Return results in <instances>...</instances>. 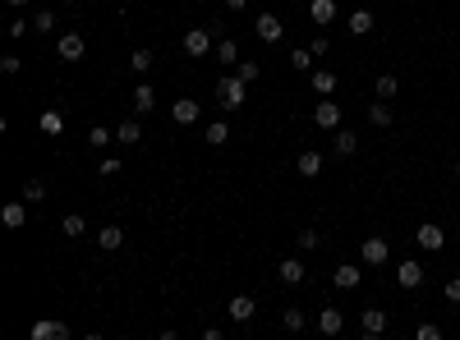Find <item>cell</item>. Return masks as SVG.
Here are the masks:
<instances>
[{
    "label": "cell",
    "mask_w": 460,
    "mask_h": 340,
    "mask_svg": "<svg viewBox=\"0 0 460 340\" xmlns=\"http://www.w3.org/2000/svg\"><path fill=\"white\" fill-rule=\"evenodd\" d=\"M244 97H249V83H240V79H235V74H230V79H221V83H217V102L226 106V111H240V106H244Z\"/></svg>",
    "instance_id": "6da1fadb"
},
{
    "label": "cell",
    "mask_w": 460,
    "mask_h": 340,
    "mask_svg": "<svg viewBox=\"0 0 460 340\" xmlns=\"http://www.w3.org/2000/svg\"><path fill=\"white\" fill-rule=\"evenodd\" d=\"M83 51H87L83 33H60V37H55V55H60L65 65H78V60H83Z\"/></svg>",
    "instance_id": "7a4b0ae2"
},
{
    "label": "cell",
    "mask_w": 460,
    "mask_h": 340,
    "mask_svg": "<svg viewBox=\"0 0 460 340\" xmlns=\"http://www.w3.org/2000/svg\"><path fill=\"white\" fill-rule=\"evenodd\" d=\"M359 258H364V267H383V262L391 258V244L383 235H368L364 244H359Z\"/></svg>",
    "instance_id": "3957f363"
},
{
    "label": "cell",
    "mask_w": 460,
    "mask_h": 340,
    "mask_svg": "<svg viewBox=\"0 0 460 340\" xmlns=\"http://www.w3.org/2000/svg\"><path fill=\"white\" fill-rule=\"evenodd\" d=\"M28 340H70V327H65L60 317H37Z\"/></svg>",
    "instance_id": "277c9868"
},
{
    "label": "cell",
    "mask_w": 460,
    "mask_h": 340,
    "mask_svg": "<svg viewBox=\"0 0 460 340\" xmlns=\"http://www.w3.org/2000/svg\"><path fill=\"white\" fill-rule=\"evenodd\" d=\"M313 124H318V129H331V133H336V129H341V106L331 102V97H322V102L313 106Z\"/></svg>",
    "instance_id": "5b68a950"
},
{
    "label": "cell",
    "mask_w": 460,
    "mask_h": 340,
    "mask_svg": "<svg viewBox=\"0 0 460 340\" xmlns=\"http://www.w3.org/2000/svg\"><path fill=\"white\" fill-rule=\"evenodd\" d=\"M184 55H193V60L212 55V33L208 28H189V33H184Z\"/></svg>",
    "instance_id": "8992f818"
},
{
    "label": "cell",
    "mask_w": 460,
    "mask_h": 340,
    "mask_svg": "<svg viewBox=\"0 0 460 340\" xmlns=\"http://www.w3.org/2000/svg\"><path fill=\"white\" fill-rule=\"evenodd\" d=\"M414 244L424 248V253H437V248L446 244V230H442V226H433V221H424V226L414 230Z\"/></svg>",
    "instance_id": "52a82bcc"
},
{
    "label": "cell",
    "mask_w": 460,
    "mask_h": 340,
    "mask_svg": "<svg viewBox=\"0 0 460 340\" xmlns=\"http://www.w3.org/2000/svg\"><path fill=\"white\" fill-rule=\"evenodd\" d=\"M198 115H203V106L193 102V97H175V106H171V120L175 124H184V129H189V124H198Z\"/></svg>",
    "instance_id": "ba28073f"
},
{
    "label": "cell",
    "mask_w": 460,
    "mask_h": 340,
    "mask_svg": "<svg viewBox=\"0 0 460 340\" xmlns=\"http://www.w3.org/2000/svg\"><path fill=\"white\" fill-rule=\"evenodd\" d=\"M396 285H400V290H419V285H424V262L405 258V262L396 267Z\"/></svg>",
    "instance_id": "9c48e42d"
},
{
    "label": "cell",
    "mask_w": 460,
    "mask_h": 340,
    "mask_svg": "<svg viewBox=\"0 0 460 340\" xmlns=\"http://www.w3.org/2000/svg\"><path fill=\"white\" fill-rule=\"evenodd\" d=\"M253 33H258L262 42H281V37H286V23H281L277 14H258L253 18Z\"/></svg>",
    "instance_id": "30bf717a"
},
{
    "label": "cell",
    "mask_w": 460,
    "mask_h": 340,
    "mask_svg": "<svg viewBox=\"0 0 460 340\" xmlns=\"http://www.w3.org/2000/svg\"><path fill=\"white\" fill-rule=\"evenodd\" d=\"M318 331H322V336H341V331H346V313L327 304V308L318 313Z\"/></svg>",
    "instance_id": "8fae6325"
},
{
    "label": "cell",
    "mask_w": 460,
    "mask_h": 340,
    "mask_svg": "<svg viewBox=\"0 0 460 340\" xmlns=\"http://www.w3.org/2000/svg\"><path fill=\"white\" fill-rule=\"evenodd\" d=\"M309 18L327 33V23H336V0H309Z\"/></svg>",
    "instance_id": "7c38bea8"
},
{
    "label": "cell",
    "mask_w": 460,
    "mask_h": 340,
    "mask_svg": "<svg viewBox=\"0 0 460 340\" xmlns=\"http://www.w3.org/2000/svg\"><path fill=\"white\" fill-rule=\"evenodd\" d=\"M346 28H350V33H355V37H368V33H373V28H378L373 9H355V14L346 18Z\"/></svg>",
    "instance_id": "4fadbf2b"
},
{
    "label": "cell",
    "mask_w": 460,
    "mask_h": 340,
    "mask_svg": "<svg viewBox=\"0 0 460 340\" xmlns=\"http://www.w3.org/2000/svg\"><path fill=\"white\" fill-rule=\"evenodd\" d=\"M0 221H5L9 230H23L28 226V202H5V207H0Z\"/></svg>",
    "instance_id": "5bb4252c"
},
{
    "label": "cell",
    "mask_w": 460,
    "mask_h": 340,
    "mask_svg": "<svg viewBox=\"0 0 460 340\" xmlns=\"http://www.w3.org/2000/svg\"><path fill=\"white\" fill-rule=\"evenodd\" d=\"M295 170L304 175V180H318V175H322V152L304 148V152H299V161H295Z\"/></svg>",
    "instance_id": "9a60e30c"
},
{
    "label": "cell",
    "mask_w": 460,
    "mask_h": 340,
    "mask_svg": "<svg viewBox=\"0 0 460 340\" xmlns=\"http://www.w3.org/2000/svg\"><path fill=\"white\" fill-rule=\"evenodd\" d=\"M359 327H364V331H373V336H383L387 327H391V317L383 313V308H364V313H359Z\"/></svg>",
    "instance_id": "2e32d148"
},
{
    "label": "cell",
    "mask_w": 460,
    "mask_h": 340,
    "mask_svg": "<svg viewBox=\"0 0 460 340\" xmlns=\"http://www.w3.org/2000/svg\"><path fill=\"white\" fill-rule=\"evenodd\" d=\"M309 83H313V92H318V97H331V92L341 87V79H336L331 70H313V74H309Z\"/></svg>",
    "instance_id": "e0dca14e"
},
{
    "label": "cell",
    "mask_w": 460,
    "mask_h": 340,
    "mask_svg": "<svg viewBox=\"0 0 460 340\" xmlns=\"http://www.w3.org/2000/svg\"><path fill=\"white\" fill-rule=\"evenodd\" d=\"M277 276L286 280V285H304V262H299V258H281Z\"/></svg>",
    "instance_id": "ac0fdd59"
},
{
    "label": "cell",
    "mask_w": 460,
    "mask_h": 340,
    "mask_svg": "<svg viewBox=\"0 0 460 340\" xmlns=\"http://www.w3.org/2000/svg\"><path fill=\"white\" fill-rule=\"evenodd\" d=\"M230 317L235 322H253V317H258V304H253L249 295H235L230 299Z\"/></svg>",
    "instance_id": "d6986e66"
},
{
    "label": "cell",
    "mask_w": 460,
    "mask_h": 340,
    "mask_svg": "<svg viewBox=\"0 0 460 340\" xmlns=\"http://www.w3.org/2000/svg\"><path fill=\"white\" fill-rule=\"evenodd\" d=\"M331 148H336V157H355V152H359V133L355 129H336Z\"/></svg>",
    "instance_id": "ffe728a7"
},
{
    "label": "cell",
    "mask_w": 460,
    "mask_h": 340,
    "mask_svg": "<svg viewBox=\"0 0 460 340\" xmlns=\"http://www.w3.org/2000/svg\"><path fill=\"white\" fill-rule=\"evenodd\" d=\"M115 143H124V148H139V143H143V124H139V120H124L120 129H115Z\"/></svg>",
    "instance_id": "44dd1931"
},
{
    "label": "cell",
    "mask_w": 460,
    "mask_h": 340,
    "mask_svg": "<svg viewBox=\"0 0 460 340\" xmlns=\"http://www.w3.org/2000/svg\"><path fill=\"white\" fill-rule=\"evenodd\" d=\"M331 285H336V290H355L359 285V267H355V262H341L336 276H331Z\"/></svg>",
    "instance_id": "7402d4cb"
},
{
    "label": "cell",
    "mask_w": 460,
    "mask_h": 340,
    "mask_svg": "<svg viewBox=\"0 0 460 340\" xmlns=\"http://www.w3.org/2000/svg\"><path fill=\"white\" fill-rule=\"evenodd\" d=\"M368 124H373V129H391V124H396L391 106L387 102H373V106H368Z\"/></svg>",
    "instance_id": "603a6c76"
},
{
    "label": "cell",
    "mask_w": 460,
    "mask_h": 340,
    "mask_svg": "<svg viewBox=\"0 0 460 340\" xmlns=\"http://www.w3.org/2000/svg\"><path fill=\"white\" fill-rule=\"evenodd\" d=\"M152 106H156V92H152V83H139V87H134V111H139V115H148Z\"/></svg>",
    "instance_id": "cb8c5ba5"
},
{
    "label": "cell",
    "mask_w": 460,
    "mask_h": 340,
    "mask_svg": "<svg viewBox=\"0 0 460 340\" xmlns=\"http://www.w3.org/2000/svg\"><path fill=\"white\" fill-rule=\"evenodd\" d=\"M396 87H400V79H396V74H378V83H373L378 102H391V97H396Z\"/></svg>",
    "instance_id": "d4e9b609"
},
{
    "label": "cell",
    "mask_w": 460,
    "mask_h": 340,
    "mask_svg": "<svg viewBox=\"0 0 460 340\" xmlns=\"http://www.w3.org/2000/svg\"><path fill=\"white\" fill-rule=\"evenodd\" d=\"M97 244H102V253H115V248L124 244V230H120V226H106V230H102V239H97Z\"/></svg>",
    "instance_id": "484cf974"
},
{
    "label": "cell",
    "mask_w": 460,
    "mask_h": 340,
    "mask_svg": "<svg viewBox=\"0 0 460 340\" xmlns=\"http://www.w3.org/2000/svg\"><path fill=\"white\" fill-rule=\"evenodd\" d=\"M217 65H240V46H235L230 37H221V42H217Z\"/></svg>",
    "instance_id": "4316f807"
},
{
    "label": "cell",
    "mask_w": 460,
    "mask_h": 340,
    "mask_svg": "<svg viewBox=\"0 0 460 340\" xmlns=\"http://www.w3.org/2000/svg\"><path fill=\"white\" fill-rule=\"evenodd\" d=\"M55 23H60V18H55V9H37V14H33V28H37V33H55Z\"/></svg>",
    "instance_id": "83f0119b"
},
{
    "label": "cell",
    "mask_w": 460,
    "mask_h": 340,
    "mask_svg": "<svg viewBox=\"0 0 460 340\" xmlns=\"http://www.w3.org/2000/svg\"><path fill=\"white\" fill-rule=\"evenodd\" d=\"M203 138H208L212 148H221V143L230 138V124H226V120H212V124H208V133H203Z\"/></svg>",
    "instance_id": "f1b7e54d"
},
{
    "label": "cell",
    "mask_w": 460,
    "mask_h": 340,
    "mask_svg": "<svg viewBox=\"0 0 460 340\" xmlns=\"http://www.w3.org/2000/svg\"><path fill=\"white\" fill-rule=\"evenodd\" d=\"M313 60H318V55H313L309 46H299V51H290V65H295L299 74H313Z\"/></svg>",
    "instance_id": "f546056e"
},
{
    "label": "cell",
    "mask_w": 460,
    "mask_h": 340,
    "mask_svg": "<svg viewBox=\"0 0 460 340\" xmlns=\"http://www.w3.org/2000/svg\"><path fill=\"white\" fill-rule=\"evenodd\" d=\"M111 138H115V129H102V124H97V129H87V148H111Z\"/></svg>",
    "instance_id": "4dcf8cb0"
},
{
    "label": "cell",
    "mask_w": 460,
    "mask_h": 340,
    "mask_svg": "<svg viewBox=\"0 0 460 340\" xmlns=\"http://www.w3.org/2000/svg\"><path fill=\"white\" fill-rule=\"evenodd\" d=\"M281 322H286V331H304L309 317H304V308H286V313H281Z\"/></svg>",
    "instance_id": "1f68e13d"
},
{
    "label": "cell",
    "mask_w": 460,
    "mask_h": 340,
    "mask_svg": "<svg viewBox=\"0 0 460 340\" xmlns=\"http://www.w3.org/2000/svg\"><path fill=\"white\" fill-rule=\"evenodd\" d=\"M258 74H262V65H258V60H240V65H235V79H240V83H253Z\"/></svg>",
    "instance_id": "d6a6232c"
},
{
    "label": "cell",
    "mask_w": 460,
    "mask_h": 340,
    "mask_svg": "<svg viewBox=\"0 0 460 340\" xmlns=\"http://www.w3.org/2000/svg\"><path fill=\"white\" fill-rule=\"evenodd\" d=\"M129 70H134V74H148V70H152V51H148V46H139V51L129 55Z\"/></svg>",
    "instance_id": "836d02e7"
},
{
    "label": "cell",
    "mask_w": 460,
    "mask_h": 340,
    "mask_svg": "<svg viewBox=\"0 0 460 340\" xmlns=\"http://www.w3.org/2000/svg\"><path fill=\"white\" fill-rule=\"evenodd\" d=\"M60 226H65V235H70V239H78V235L87 230V221L78 216V212H65V221H60Z\"/></svg>",
    "instance_id": "e575fe53"
},
{
    "label": "cell",
    "mask_w": 460,
    "mask_h": 340,
    "mask_svg": "<svg viewBox=\"0 0 460 340\" xmlns=\"http://www.w3.org/2000/svg\"><path fill=\"white\" fill-rule=\"evenodd\" d=\"M37 124H42V133H60L65 129V115L60 111H42V120H37Z\"/></svg>",
    "instance_id": "d590c367"
},
{
    "label": "cell",
    "mask_w": 460,
    "mask_h": 340,
    "mask_svg": "<svg viewBox=\"0 0 460 340\" xmlns=\"http://www.w3.org/2000/svg\"><path fill=\"white\" fill-rule=\"evenodd\" d=\"M295 248H304V253H313V248H322V235H318V230H299V239H295Z\"/></svg>",
    "instance_id": "8d00e7d4"
},
{
    "label": "cell",
    "mask_w": 460,
    "mask_h": 340,
    "mask_svg": "<svg viewBox=\"0 0 460 340\" xmlns=\"http://www.w3.org/2000/svg\"><path fill=\"white\" fill-rule=\"evenodd\" d=\"M309 51H313V55H318V60H322V55H327V51H331V37H327V33H322V28H318V33H313V42H309Z\"/></svg>",
    "instance_id": "74e56055"
},
{
    "label": "cell",
    "mask_w": 460,
    "mask_h": 340,
    "mask_svg": "<svg viewBox=\"0 0 460 340\" xmlns=\"http://www.w3.org/2000/svg\"><path fill=\"white\" fill-rule=\"evenodd\" d=\"M42 198H46V184L42 180H28L23 184V202H42Z\"/></svg>",
    "instance_id": "f35d334b"
},
{
    "label": "cell",
    "mask_w": 460,
    "mask_h": 340,
    "mask_svg": "<svg viewBox=\"0 0 460 340\" xmlns=\"http://www.w3.org/2000/svg\"><path fill=\"white\" fill-rule=\"evenodd\" d=\"M414 340H442V327H437V322H419L414 327Z\"/></svg>",
    "instance_id": "ab89813d"
},
{
    "label": "cell",
    "mask_w": 460,
    "mask_h": 340,
    "mask_svg": "<svg viewBox=\"0 0 460 340\" xmlns=\"http://www.w3.org/2000/svg\"><path fill=\"white\" fill-rule=\"evenodd\" d=\"M442 295H446V304H460V276L446 280V285H442Z\"/></svg>",
    "instance_id": "60d3db41"
},
{
    "label": "cell",
    "mask_w": 460,
    "mask_h": 340,
    "mask_svg": "<svg viewBox=\"0 0 460 340\" xmlns=\"http://www.w3.org/2000/svg\"><path fill=\"white\" fill-rule=\"evenodd\" d=\"M0 70H5V74H18V70H23V60L9 51V55H0Z\"/></svg>",
    "instance_id": "b9f144b4"
},
{
    "label": "cell",
    "mask_w": 460,
    "mask_h": 340,
    "mask_svg": "<svg viewBox=\"0 0 460 340\" xmlns=\"http://www.w3.org/2000/svg\"><path fill=\"white\" fill-rule=\"evenodd\" d=\"M124 166H120V157H102V175H120Z\"/></svg>",
    "instance_id": "7bdbcfd3"
},
{
    "label": "cell",
    "mask_w": 460,
    "mask_h": 340,
    "mask_svg": "<svg viewBox=\"0 0 460 340\" xmlns=\"http://www.w3.org/2000/svg\"><path fill=\"white\" fill-rule=\"evenodd\" d=\"M28 33V18H14V23H9V37H14V42H18V37H23Z\"/></svg>",
    "instance_id": "ee69618b"
},
{
    "label": "cell",
    "mask_w": 460,
    "mask_h": 340,
    "mask_svg": "<svg viewBox=\"0 0 460 340\" xmlns=\"http://www.w3.org/2000/svg\"><path fill=\"white\" fill-rule=\"evenodd\" d=\"M203 340H226V336H221L217 327H208V331H203Z\"/></svg>",
    "instance_id": "f6af8a7d"
},
{
    "label": "cell",
    "mask_w": 460,
    "mask_h": 340,
    "mask_svg": "<svg viewBox=\"0 0 460 340\" xmlns=\"http://www.w3.org/2000/svg\"><path fill=\"white\" fill-rule=\"evenodd\" d=\"M244 5H249V0H226V9H244Z\"/></svg>",
    "instance_id": "bcb514c9"
},
{
    "label": "cell",
    "mask_w": 460,
    "mask_h": 340,
    "mask_svg": "<svg viewBox=\"0 0 460 340\" xmlns=\"http://www.w3.org/2000/svg\"><path fill=\"white\" fill-rule=\"evenodd\" d=\"M156 340H180V336H175V331H161V336H156Z\"/></svg>",
    "instance_id": "7dc6e473"
},
{
    "label": "cell",
    "mask_w": 460,
    "mask_h": 340,
    "mask_svg": "<svg viewBox=\"0 0 460 340\" xmlns=\"http://www.w3.org/2000/svg\"><path fill=\"white\" fill-rule=\"evenodd\" d=\"M83 340H102V331H87V336H83Z\"/></svg>",
    "instance_id": "c3c4849f"
},
{
    "label": "cell",
    "mask_w": 460,
    "mask_h": 340,
    "mask_svg": "<svg viewBox=\"0 0 460 340\" xmlns=\"http://www.w3.org/2000/svg\"><path fill=\"white\" fill-rule=\"evenodd\" d=\"M359 340H383V336H373V331H364V336H359Z\"/></svg>",
    "instance_id": "681fc988"
},
{
    "label": "cell",
    "mask_w": 460,
    "mask_h": 340,
    "mask_svg": "<svg viewBox=\"0 0 460 340\" xmlns=\"http://www.w3.org/2000/svg\"><path fill=\"white\" fill-rule=\"evenodd\" d=\"M9 5H14V9H23V5H28V0H9Z\"/></svg>",
    "instance_id": "f907efd6"
},
{
    "label": "cell",
    "mask_w": 460,
    "mask_h": 340,
    "mask_svg": "<svg viewBox=\"0 0 460 340\" xmlns=\"http://www.w3.org/2000/svg\"><path fill=\"white\" fill-rule=\"evenodd\" d=\"M456 180H460V161H456Z\"/></svg>",
    "instance_id": "816d5d0a"
},
{
    "label": "cell",
    "mask_w": 460,
    "mask_h": 340,
    "mask_svg": "<svg viewBox=\"0 0 460 340\" xmlns=\"http://www.w3.org/2000/svg\"><path fill=\"white\" fill-rule=\"evenodd\" d=\"M65 5H78V0H65Z\"/></svg>",
    "instance_id": "f5cc1de1"
},
{
    "label": "cell",
    "mask_w": 460,
    "mask_h": 340,
    "mask_svg": "<svg viewBox=\"0 0 460 340\" xmlns=\"http://www.w3.org/2000/svg\"><path fill=\"white\" fill-rule=\"evenodd\" d=\"M262 340H277V336H262Z\"/></svg>",
    "instance_id": "db71d44e"
}]
</instances>
